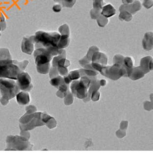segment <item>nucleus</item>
<instances>
[{
	"instance_id": "1",
	"label": "nucleus",
	"mask_w": 153,
	"mask_h": 153,
	"mask_svg": "<svg viewBox=\"0 0 153 153\" xmlns=\"http://www.w3.org/2000/svg\"><path fill=\"white\" fill-rule=\"evenodd\" d=\"M34 36L35 48H45L53 57L59 53L60 50L57 48V44L61 35L58 33L38 31Z\"/></svg>"
},
{
	"instance_id": "2",
	"label": "nucleus",
	"mask_w": 153,
	"mask_h": 153,
	"mask_svg": "<svg viewBox=\"0 0 153 153\" xmlns=\"http://www.w3.org/2000/svg\"><path fill=\"white\" fill-rule=\"evenodd\" d=\"M33 56L38 71L42 74H47L50 70L53 56L47 49L42 48L36 49Z\"/></svg>"
},
{
	"instance_id": "3",
	"label": "nucleus",
	"mask_w": 153,
	"mask_h": 153,
	"mask_svg": "<svg viewBox=\"0 0 153 153\" xmlns=\"http://www.w3.org/2000/svg\"><path fill=\"white\" fill-rule=\"evenodd\" d=\"M19 88L17 83L12 79L0 78V91L1 94V102L5 105L18 93Z\"/></svg>"
},
{
	"instance_id": "4",
	"label": "nucleus",
	"mask_w": 153,
	"mask_h": 153,
	"mask_svg": "<svg viewBox=\"0 0 153 153\" xmlns=\"http://www.w3.org/2000/svg\"><path fill=\"white\" fill-rule=\"evenodd\" d=\"M23 72L18 65L16 60H0V78L17 80L18 76Z\"/></svg>"
},
{
	"instance_id": "5",
	"label": "nucleus",
	"mask_w": 153,
	"mask_h": 153,
	"mask_svg": "<svg viewBox=\"0 0 153 153\" xmlns=\"http://www.w3.org/2000/svg\"><path fill=\"white\" fill-rule=\"evenodd\" d=\"M17 84L19 88L27 91L30 89L31 79L27 72H22L17 76Z\"/></svg>"
},
{
	"instance_id": "6",
	"label": "nucleus",
	"mask_w": 153,
	"mask_h": 153,
	"mask_svg": "<svg viewBox=\"0 0 153 153\" xmlns=\"http://www.w3.org/2000/svg\"><path fill=\"white\" fill-rule=\"evenodd\" d=\"M34 46L35 41L34 36L23 38L21 44V50L23 53L31 55L34 51Z\"/></svg>"
},
{
	"instance_id": "7",
	"label": "nucleus",
	"mask_w": 153,
	"mask_h": 153,
	"mask_svg": "<svg viewBox=\"0 0 153 153\" xmlns=\"http://www.w3.org/2000/svg\"><path fill=\"white\" fill-rule=\"evenodd\" d=\"M69 42V35H61L57 44V47L59 50H62L68 46Z\"/></svg>"
},
{
	"instance_id": "8",
	"label": "nucleus",
	"mask_w": 153,
	"mask_h": 153,
	"mask_svg": "<svg viewBox=\"0 0 153 153\" xmlns=\"http://www.w3.org/2000/svg\"><path fill=\"white\" fill-rule=\"evenodd\" d=\"M115 10L111 5L108 4L104 7L103 9V13L104 16L109 17L114 14Z\"/></svg>"
},
{
	"instance_id": "9",
	"label": "nucleus",
	"mask_w": 153,
	"mask_h": 153,
	"mask_svg": "<svg viewBox=\"0 0 153 153\" xmlns=\"http://www.w3.org/2000/svg\"><path fill=\"white\" fill-rule=\"evenodd\" d=\"M11 59V56L8 49L5 48H0V60Z\"/></svg>"
},
{
	"instance_id": "10",
	"label": "nucleus",
	"mask_w": 153,
	"mask_h": 153,
	"mask_svg": "<svg viewBox=\"0 0 153 153\" xmlns=\"http://www.w3.org/2000/svg\"><path fill=\"white\" fill-rule=\"evenodd\" d=\"M18 102L23 105H25L29 101L28 95L25 93L22 92L17 97Z\"/></svg>"
},
{
	"instance_id": "11",
	"label": "nucleus",
	"mask_w": 153,
	"mask_h": 153,
	"mask_svg": "<svg viewBox=\"0 0 153 153\" xmlns=\"http://www.w3.org/2000/svg\"><path fill=\"white\" fill-rule=\"evenodd\" d=\"M59 32L60 35H69V28L66 24L60 26L59 28Z\"/></svg>"
},
{
	"instance_id": "12",
	"label": "nucleus",
	"mask_w": 153,
	"mask_h": 153,
	"mask_svg": "<svg viewBox=\"0 0 153 153\" xmlns=\"http://www.w3.org/2000/svg\"><path fill=\"white\" fill-rule=\"evenodd\" d=\"M76 0H61L63 5L67 7H71L74 5Z\"/></svg>"
},
{
	"instance_id": "13",
	"label": "nucleus",
	"mask_w": 153,
	"mask_h": 153,
	"mask_svg": "<svg viewBox=\"0 0 153 153\" xmlns=\"http://www.w3.org/2000/svg\"><path fill=\"white\" fill-rule=\"evenodd\" d=\"M103 5V0H93V5L94 9L100 10L102 9Z\"/></svg>"
},
{
	"instance_id": "14",
	"label": "nucleus",
	"mask_w": 153,
	"mask_h": 153,
	"mask_svg": "<svg viewBox=\"0 0 153 153\" xmlns=\"http://www.w3.org/2000/svg\"><path fill=\"white\" fill-rule=\"evenodd\" d=\"M143 4L146 7L149 8L152 6L153 1L152 0H144Z\"/></svg>"
},
{
	"instance_id": "15",
	"label": "nucleus",
	"mask_w": 153,
	"mask_h": 153,
	"mask_svg": "<svg viewBox=\"0 0 153 153\" xmlns=\"http://www.w3.org/2000/svg\"><path fill=\"white\" fill-rule=\"evenodd\" d=\"M61 10H62V7L61 5L59 4H57L53 6V10L54 12L57 13V12H61Z\"/></svg>"
},
{
	"instance_id": "16",
	"label": "nucleus",
	"mask_w": 153,
	"mask_h": 153,
	"mask_svg": "<svg viewBox=\"0 0 153 153\" xmlns=\"http://www.w3.org/2000/svg\"><path fill=\"white\" fill-rule=\"evenodd\" d=\"M6 27V24H5V22H0V35L1 31L4 30Z\"/></svg>"
},
{
	"instance_id": "17",
	"label": "nucleus",
	"mask_w": 153,
	"mask_h": 153,
	"mask_svg": "<svg viewBox=\"0 0 153 153\" xmlns=\"http://www.w3.org/2000/svg\"><path fill=\"white\" fill-rule=\"evenodd\" d=\"M137 0H122L123 3L124 4H129L132 3L134 1H136Z\"/></svg>"
},
{
	"instance_id": "18",
	"label": "nucleus",
	"mask_w": 153,
	"mask_h": 153,
	"mask_svg": "<svg viewBox=\"0 0 153 153\" xmlns=\"http://www.w3.org/2000/svg\"><path fill=\"white\" fill-rule=\"evenodd\" d=\"M5 20L4 16L2 13H0V22H4Z\"/></svg>"
}]
</instances>
